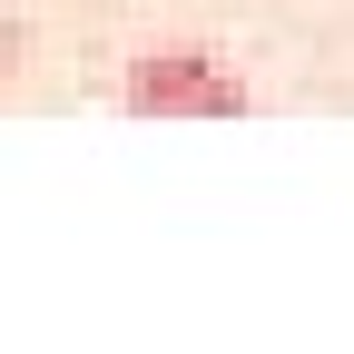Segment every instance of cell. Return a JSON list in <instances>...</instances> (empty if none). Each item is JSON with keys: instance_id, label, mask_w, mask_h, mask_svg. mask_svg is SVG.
Masks as SVG:
<instances>
[{"instance_id": "6da1fadb", "label": "cell", "mask_w": 354, "mask_h": 354, "mask_svg": "<svg viewBox=\"0 0 354 354\" xmlns=\"http://www.w3.org/2000/svg\"><path fill=\"white\" fill-rule=\"evenodd\" d=\"M128 109L138 118H236L246 79L207 50V39H148L128 59Z\"/></svg>"}]
</instances>
